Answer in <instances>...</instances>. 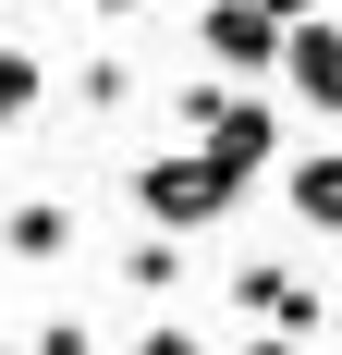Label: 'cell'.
Instances as JSON below:
<instances>
[{"instance_id":"6da1fadb","label":"cell","mask_w":342,"mask_h":355,"mask_svg":"<svg viewBox=\"0 0 342 355\" xmlns=\"http://www.w3.org/2000/svg\"><path fill=\"white\" fill-rule=\"evenodd\" d=\"M183 135H196L233 184H257V172L281 159V110L244 98V86H220V73H196V86H183Z\"/></svg>"},{"instance_id":"7a4b0ae2","label":"cell","mask_w":342,"mask_h":355,"mask_svg":"<svg viewBox=\"0 0 342 355\" xmlns=\"http://www.w3.org/2000/svg\"><path fill=\"white\" fill-rule=\"evenodd\" d=\"M123 196H135V220H159V233H208L244 184L220 172L208 147H171V159H135V172H123Z\"/></svg>"},{"instance_id":"3957f363","label":"cell","mask_w":342,"mask_h":355,"mask_svg":"<svg viewBox=\"0 0 342 355\" xmlns=\"http://www.w3.org/2000/svg\"><path fill=\"white\" fill-rule=\"evenodd\" d=\"M208 62H220V73H281V37H294V25H281V12H257V0H208Z\"/></svg>"},{"instance_id":"277c9868","label":"cell","mask_w":342,"mask_h":355,"mask_svg":"<svg viewBox=\"0 0 342 355\" xmlns=\"http://www.w3.org/2000/svg\"><path fill=\"white\" fill-rule=\"evenodd\" d=\"M281 86H294V110L330 123V110H342V25H318V12H306V25L281 37Z\"/></svg>"},{"instance_id":"5b68a950","label":"cell","mask_w":342,"mask_h":355,"mask_svg":"<svg viewBox=\"0 0 342 355\" xmlns=\"http://www.w3.org/2000/svg\"><path fill=\"white\" fill-rule=\"evenodd\" d=\"M233 306H244V319H269V331H318V294L294 282V270H269V257H244V270H233Z\"/></svg>"},{"instance_id":"8992f818","label":"cell","mask_w":342,"mask_h":355,"mask_svg":"<svg viewBox=\"0 0 342 355\" xmlns=\"http://www.w3.org/2000/svg\"><path fill=\"white\" fill-rule=\"evenodd\" d=\"M281 196H294V220H306V233H342V159H330V147H318V159H294V172H281Z\"/></svg>"},{"instance_id":"52a82bcc","label":"cell","mask_w":342,"mask_h":355,"mask_svg":"<svg viewBox=\"0 0 342 355\" xmlns=\"http://www.w3.org/2000/svg\"><path fill=\"white\" fill-rule=\"evenodd\" d=\"M62 245H73V209H49V196H25V209L0 220V257H25V270H37V257H62Z\"/></svg>"},{"instance_id":"ba28073f","label":"cell","mask_w":342,"mask_h":355,"mask_svg":"<svg viewBox=\"0 0 342 355\" xmlns=\"http://www.w3.org/2000/svg\"><path fill=\"white\" fill-rule=\"evenodd\" d=\"M123 282H135V294H171V282H183V233H159V220H147L135 257H123Z\"/></svg>"},{"instance_id":"9c48e42d","label":"cell","mask_w":342,"mask_h":355,"mask_svg":"<svg viewBox=\"0 0 342 355\" xmlns=\"http://www.w3.org/2000/svg\"><path fill=\"white\" fill-rule=\"evenodd\" d=\"M25 355H98V343H86V319H49V331H37Z\"/></svg>"},{"instance_id":"30bf717a","label":"cell","mask_w":342,"mask_h":355,"mask_svg":"<svg viewBox=\"0 0 342 355\" xmlns=\"http://www.w3.org/2000/svg\"><path fill=\"white\" fill-rule=\"evenodd\" d=\"M135 355H208V343H196L183 319H159V331H135Z\"/></svg>"},{"instance_id":"8fae6325","label":"cell","mask_w":342,"mask_h":355,"mask_svg":"<svg viewBox=\"0 0 342 355\" xmlns=\"http://www.w3.org/2000/svg\"><path fill=\"white\" fill-rule=\"evenodd\" d=\"M244 355H306V331H257V343H244Z\"/></svg>"},{"instance_id":"7c38bea8","label":"cell","mask_w":342,"mask_h":355,"mask_svg":"<svg viewBox=\"0 0 342 355\" xmlns=\"http://www.w3.org/2000/svg\"><path fill=\"white\" fill-rule=\"evenodd\" d=\"M98 12H147V0H98Z\"/></svg>"}]
</instances>
